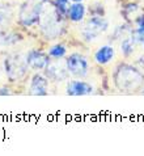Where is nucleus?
Here are the masks:
<instances>
[{"mask_svg":"<svg viewBox=\"0 0 144 156\" xmlns=\"http://www.w3.org/2000/svg\"><path fill=\"white\" fill-rule=\"evenodd\" d=\"M114 83L119 90L136 92L144 84V76L138 68L128 64H121L114 73Z\"/></svg>","mask_w":144,"mask_h":156,"instance_id":"nucleus-1","label":"nucleus"},{"mask_svg":"<svg viewBox=\"0 0 144 156\" xmlns=\"http://www.w3.org/2000/svg\"><path fill=\"white\" fill-rule=\"evenodd\" d=\"M42 0H29L20 9V23L24 27H32L39 23L42 15Z\"/></svg>","mask_w":144,"mask_h":156,"instance_id":"nucleus-2","label":"nucleus"},{"mask_svg":"<svg viewBox=\"0 0 144 156\" xmlns=\"http://www.w3.org/2000/svg\"><path fill=\"white\" fill-rule=\"evenodd\" d=\"M28 67V60L21 55H12V57H8L4 60V70H5V73L11 81H16L25 76Z\"/></svg>","mask_w":144,"mask_h":156,"instance_id":"nucleus-3","label":"nucleus"},{"mask_svg":"<svg viewBox=\"0 0 144 156\" xmlns=\"http://www.w3.org/2000/svg\"><path fill=\"white\" fill-rule=\"evenodd\" d=\"M65 66H67L68 73H71L75 77H84L88 75L89 71V63L86 58H84L80 54H71L65 59Z\"/></svg>","mask_w":144,"mask_h":156,"instance_id":"nucleus-4","label":"nucleus"},{"mask_svg":"<svg viewBox=\"0 0 144 156\" xmlns=\"http://www.w3.org/2000/svg\"><path fill=\"white\" fill-rule=\"evenodd\" d=\"M107 27H109V23L104 17H98V16L92 17L90 20L86 21L84 30H83V37L86 41H93L100 34H102L107 29Z\"/></svg>","mask_w":144,"mask_h":156,"instance_id":"nucleus-5","label":"nucleus"},{"mask_svg":"<svg viewBox=\"0 0 144 156\" xmlns=\"http://www.w3.org/2000/svg\"><path fill=\"white\" fill-rule=\"evenodd\" d=\"M26 60H28L29 67L33 70H46V67L50 64V55L42 51L32 50L26 55Z\"/></svg>","mask_w":144,"mask_h":156,"instance_id":"nucleus-6","label":"nucleus"},{"mask_svg":"<svg viewBox=\"0 0 144 156\" xmlns=\"http://www.w3.org/2000/svg\"><path fill=\"white\" fill-rule=\"evenodd\" d=\"M93 93V87L84 80H71L67 84V94L69 96H88Z\"/></svg>","mask_w":144,"mask_h":156,"instance_id":"nucleus-7","label":"nucleus"},{"mask_svg":"<svg viewBox=\"0 0 144 156\" xmlns=\"http://www.w3.org/2000/svg\"><path fill=\"white\" fill-rule=\"evenodd\" d=\"M30 94H34V96H45V94L49 93V80L47 77L39 75L33 76L32 81H30Z\"/></svg>","mask_w":144,"mask_h":156,"instance_id":"nucleus-8","label":"nucleus"},{"mask_svg":"<svg viewBox=\"0 0 144 156\" xmlns=\"http://www.w3.org/2000/svg\"><path fill=\"white\" fill-rule=\"evenodd\" d=\"M67 66L62 67L59 63H51L46 67V75L54 81H62L67 79Z\"/></svg>","mask_w":144,"mask_h":156,"instance_id":"nucleus-9","label":"nucleus"},{"mask_svg":"<svg viewBox=\"0 0 144 156\" xmlns=\"http://www.w3.org/2000/svg\"><path fill=\"white\" fill-rule=\"evenodd\" d=\"M93 58H94V62L101 64V66L107 64L113 58H114V49H113V46H110V45L101 46L94 53Z\"/></svg>","mask_w":144,"mask_h":156,"instance_id":"nucleus-10","label":"nucleus"},{"mask_svg":"<svg viewBox=\"0 0 144 156\" xmlns=\"http://www.w3.org/2000/svg\"><path fill=\"white\" fill-rule=\"evenodd\" d=\"M67 16H68L69 20L73 21V23H80V21H83V19H84V16H85V5L81 4V2L71 4L69 8H68Z\"/></svg>","mask_w":144,"mask_h":156,"instance_id":"nucleus-11","label":"nucleus"},{"mask_svg":"<svg viewBox=\"0 0 144 156\" xmlns=\"http://www.w3.org/2000/svg\"><path fill=\"white\" fill-rule=\"evenodd\" d=\"M135 40L132 37H127V38H125L123 41H122L121 43V53L125 55L126 58H128L131 54L134 53V46H135Z\"/></svg>","mask_w":144,"mask_h":156,"instance_id":"nucleus-12","label":"nucleus"},{"mask_svg":"<svg viewBox=\"0 0 144 156\" xmlns=\"http://www.w3.org/2000/svg\"><path fill=\"white\" fill-rule=\"evenodd\" d=\"M65 53H67V49H65V46L63 45H55V46H52L51 49L49 50V55L51 58H63Z\"/></svg>","mask_w":144,"mask_h":156,"instance_id":"nucleus-13","label":"nucleus"},{"mask_svg":"<svg viewBox=\"0 0 144 156\" xmlns=\"http://www.w3.org/2000/svg\"><path fill=\"white\" fill-rule=\"evenodd\" d=\"M12 17V11L7 7H0V28L5 27Z\"/></svg>","mask_w":144,"mask_h":156,"instance_id":"nucleus-14","label":"nucleus"},{"mask_svg":"<svg viewBox=\"0 0 144 156\" xmlns=\"http://www.w3.org/2000/svg\"><path fill=\"white\" fill-rule=\"evenodd\" d=\"M55 9L59 12V13H67L68 8H69V0H55Z\"/></svg>","mask_w":144,"mask_h":156,"instance_id":"nucleus-15","label":"nucleus"},{"mask_svg":"<svg viewBox=\"0 0 144 156\" xmlns=\"http://www.w3.org/2000/svg\"><path fill=\"white\" fill-rule=\"evenodd\" d=\"M136 25H138L136 28L144 30V15L143 16H139L138 19H136Z\"/></svg>","mask_w":144,"mask_h":156,"instance_id":"nucleus-16","label":"nucleus"},{"mask_svg":"<svg viewBox=\"0 0 144 156\" xmlns=\"http://www.w3.org/2000/svg\"><path fill=\"white\" fill-rule=\"evenodd\" d=\"M71 2H73V3H79V2H81V0H71Z\"/></svg>","mask_w":144,"mask_h":156,"instance_id":"nucleus-17","label":"nucleus"},{"mask_svg":"<svg viewBox=\"0 0 144 156\" xmlns=\"http://www.w3.org/2000/svg\"><path fill=\"white\" fill-rule=\"evenodd\" d=\"M42 2H43V3H46V2H49V0H42Z\"/></svg>","mask_w":144,"mask_h":156,"instance_id":"nucleus-18","label":"nucleus"},{"mask_svg":"<svg viewBox=\"0 0 144 156\" xmlns=\"http://www.w3.org/2000/svg\"><path fill=\"white\" fill-rule=\"evenodd\" d=\"M143 45H144V41H143Z\"/></svg>","mask_w":144,"mask_h":156,"instance_id":"nucleus-19","label":"nucleus"},{"mask_svg":"<svg viewBox=\"0 0 144 156\" xmlns=\"http://www.w3.org/2000/svg\"><path fill=\"white\" fill-rule=\"evenodd\" d=\"M143 93H144V92H143Z\"/></svg>","mask_w":144,"mask_h":156,"instance_id":"nucleus-20","label":"nucleus"}]
</instances>
